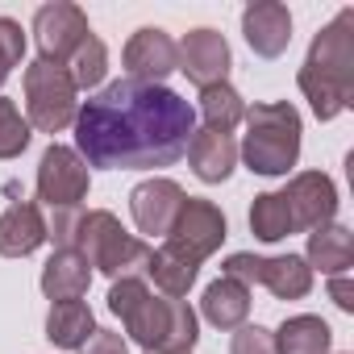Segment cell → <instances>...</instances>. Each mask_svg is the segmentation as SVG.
Wrapping results in <instances>:
<instances>
[{
  "mask_svg": "<svg viewBox=\"0 0 354 354\" xmlns=\"http://www.w3.org/2000/svg\"><path fill=\"white\" fill-rule=\"evenodd\" d=\"M192 104L167 84L113 80L75 113V154L104 171H158L188 154Z\"/></svg>",
  "mask_w": 354,
  "mask_h": 354,
  "instance_id": "obj_1",
  "label": "cell"
},
{
  "mask_svg": "<svg viewBox=\"0 0 354 354\" xmlns=\"http://www.w3.org/2000/svg\"><path fill=\"white\" fill-rule=\"evenodd\" d=\"M109 308L146 354H188L196 346V313L188 300L154 296L142 275H121L109 288Z\"/></svg>",
  "mask_w": 354,
  "mask_h": 354,
  "instance_id": "obj_2",
  "label": "cell"
},
{
  "mask_svg": "<svg viewBox=\"0 0 354 354\" xmlns=\"http://www.w3.org/2000/svg\"><path fill=\"white\" fill-rule=\"evenodd\" d=\"M46 238H55L59 250H75L88 259V267L121 279V275H133L138 267L146 271V259H150V246L138 242L133 234L121 230V221L109 213V209H92V213H80V209H67V213H55L50 225H46Z\"/></svg>",
  "mask_w": 354,
  "mask_h": 354,
  "instance_id": "obj_3",
  "label": "cell"
},
{
  "mask_svg": "<svg viewBox=\"0 0 354 354\" xmlns=\"http://www.w3.org/2000/svg\"><path fill=\"white\" fill-rule=\"evenodd\" d=\"M300 92L321 121H333L354 100V9H342L308 46L300 67Z\"/></svg>",
  "mask_w": 354,
  "mask_h": 354,
  "instance_id": "obj_4",
  "label": "cell"
},
{
  "mask_svg": "<svg viewBox=\"0 0 354 354\" xmlns=\"http://www.w3.org/2000/svg\"><path fill=\"white\" fill-rule=\"evenodd\" d=\"M242 121H246V142H242L246 167L259 175H288V167H296L300 158V113L288 100H271L246 109Z\"/></svg>",
  "mask_w": 354,
  "mask_h": 354,
  "instance_id": "obj_5",
  "label": "cell"
},
{
  "mask_svg": "<svg viewBox=\"0 0 354 354\" xmlns=\"http://www.w3.org/2000/svg\"><path fill=\"white\" fill-rule=\"evenodd\" d=\"M80 113L75 84L63 63H30L26 67V121L42 133H63Z\"/></svg>",
  "mask_w": 354,
  "mask_h": 354,
  "instance_id": "obj_6",
  "label": "cell"
},
{
  "mask_svg": "<svg viewBox=\"0 0 354 354\" xmlns=\"http://www.w3.org/2000/svg\"><path fill=\"white\" fill-rule=\"evenodd\" d=\"M225 279H238L242 288L263 283L275 300H304L313 292V267L300 254H275V259H259V254H230L221 267Z\"/></svg>",
  "mask_w": 354,
  "mask_h": 354,
  "instance_id": "obj_7",
  "label": "cell"
},
{
  "mask_svg": "<svg viewBox=\"0 0 354 354\" xmlns=\"http://www.w3.org/2000/svg\"><path fill=\"white\" fill-rule=\"evenodd\" d=\"M88 162L71 150V146H50L38 162V201L55 213L80 209V201H88Z\"/></svg>",
  "mask_w": 354,
  "mask_h": 354,
  "instance_id": "obj_8",
  "label": "cell"
},
{
  "mask_svg": "<svg viewBox=\"0 0 354 354\" xmlns=\"http://www.w3.org/2000/svg\"><path fill=\"white\" fill-rule=\"evenodd\" d=\"M225 242V217L213 201H196L188 196L180 217H175L171 234H167V246H175L180 254H188L192 263H205L209 254H217Z\"/></svg>",
  "mask_w": 354,
  "mask_h": 354,
  "instance_id": "obj_9",
  "label": "cell"
},
{
  "mask_svg": "<svg viewBox=\"0 0 354 354\" xmlns=\"http://www.w3.org/2000/svg\"><path fill=\"white\" fill-rule=\"evenodd\" d=\"M88 17H84V9H75V5H42L38 13H34V38H38V50H42V59L46 63H63L67 67V59L88 42Z\"/></svg>",
  "mask_w": 354,
  "mask_h": 354,
  "instance_id": "obj_10",
  "label": "cell"
},
{
  "mask_svg": "<svg viewBox=\"0 0 354 354\" xmlns=\"http://www.w3.org/2000/svg\"><path fill=\"white\" fill-rule=\"evenodd\" d=\"M288 213H292V230H321L333 221L337 213V188L325 171H304L279 192Z\"/></svg>",
  "mask_w": 354,
  "mask_h": 354,
  "instance_id": "obj_11",
  "label": "cell"
},
{
  "mask_svg": "<svg viewBox=\"0 0 354 354\" xmlns=\"http://www.w3.org/2000/svg\"><path fill=\"white\" fill-rule=\"evenodd\" d=\"M184 201H188V196H184L180 184L154 175V180H146V184H138V188L129 192L133 225H138L142 234H150V238H167L171 225H175V217H180V209H184Z\"/></svg>",
  "mask_w": 354,
  "mask_h": 354,
  "instance_id": "obj_12",
  "label": "cell"
},
{
  "mask_svg": "<svg viewBox=\"0 0 354 354\" xmlns=\"http://www.w3.org/2000/svg\"><path fill=\"white\" fill-rule=\"evenodd\" d=\"M125 71L129 80H142V84H162L171 71H180V50H175L171 34L158 26L138 30L125 42Z\"/></svg>",
  "mask_w": 354,
  "mask_h": 354,
  "instance_id": "obj_13",
  "label": "cell"
},
{
  "mask_svg": "<svg viewBox=\"0 0 354 354\" xmlns=\"http://www.w3.org/2000/svg\"><path fill=\"white\" fill-rule=\"evenodd\" d=\"M175 50H180V71L201 92L213 88V84H225V75H230V42L217 30H192Z\"/></svg>",
  "mask_w": 354,
  "mask_h": 354,
  "instance_id": "obj_14",
  "label": "cell"
},
{
  "mask_svg": "<svg viewBox=\"0 0 354 354\" xmlns=\"http://www.w3.org/2000/svg\"><path fill=\"white\" fill-rule=\"evenodd\" d=\"M242 34L259 59H279L292 42V13L279 0H259L242 13Z\"/></svg>",
  "mask_w": 354,
  "mask_h": 354,
  "instance_id": "obj_15",
  "label": "cell"
},
{
  "mask_svg": "<svg viewBox=\"0 0 354 354\" xmlns=\"http://www.w3.org/2000/svg\"><path fill=\"white\" fill-rule=\"evenodd\" d=\"M188 162H192V171H196V180H205V184H221V180H230V171H234V162H238V142H234V133H221V129H196L192 133V142H188Z\"/></svg>",
  "mask_w": 354,
  "mask_h": 354,
  "instance_id": "obj_16",
  "label": "cell"
},
{
  "mask_svg": "<svg viewBox=\"0 0 354 354\" xmlns=\"http://www.w3.org/2000/svg\"><path fill=\"white\" fill-rule=\"evenodd\" d=\"M46 242V221L34 201H17L0 217V254L5 259H26Z\"/></svg>",
  "mask_w": 354,
  "mask_h": 354,
  "instance_id": "obj_17",
  "label": "cell"
},
{
  "mask_svg": "<svg viewBox=\"0 0 354 354\" xmlns=\"http://www.w3.org/2000/svg\"><path fill=\"white\" fill-rule=\"evenodd\" d=\"M308 267H317L321 275H346L350 271V263H354V234L346 230V225H321V230H313L308 234V259H304Z\"/></svg>",
  "mask_w": 354,
  "mask_h": 354,
  "instance_id": "obj_18",
  "label": "cell"
},
{
  "mask_svg": "<svg viewBox=\"0 0 354 354\" xmlns=\"http://www.w3.org/2000/svg\"><path fill=\"white\" fill-rule=\"evenodd\" d=\"M92 283V267L84 254L75 250H55L50 263L42 267V292L59 304V300H80Z\"/></svg>",
  "mask_w": 354,
  "mask_h": 354,
  "instance_id": "obj_19",
  "label": "cell"
},
{
  "mask_svg": "<svg viewBox=\"0 0 354 354\" xmlns=\"http://www.w3.org/2000/svg\"><path fill=\"white\" fill-rule=\"evenodd\" d=\"M196 271H201V263H192L188 254H180L175 246H167V242L158 250H150V259H146V275L171 300H184L188 296V288L196 283Z\"/></svg>",
  "mask_w": 354,
  "mask_h": 354,
  "instance_id": "obj_20",
  "label": "cell"
},
{
  "mask_svg": "<svg viewBox=\"0 0 354 354\" xmlns=\"http://www.w3.org/2000/svg\"><path fill=\"white\" fill-rule=\"evenodd\" d=\"M201 308H205V321L209 325H217V329H242V321L250 317V288H242L238 279H225L221 275L217 283L205 288Z\"/></svg>",
  "mask_w": 354,
  "mask_h": 354,
  "instance_id": "obj_21",
  "label": "cell"
},
{
  "mask_svg": "<svg viewBox=\"0 0 354 354\" xmlns=\"http://www.w3.org/2000/svg\"><path fill=\"white\" fill-rule=\"evenodd\" d=\"M271 342H275V354H329L333 333H329V325L321 317L300 313V317H288L271 333Z\"/></svg>",
  "mask_w": 354,
  "mask_h": 354,
  "instance_id": "obj_22",
  "label": "cell"
},
{
  "mask_svg": "<svg viewBox=\"0 0 354 354\" xmlns=\"http://www.w3.org/2000/svg\"><path fill=\"white\" fill-rule=\"evenodd\" d=\"M96 333V321H92V308L84 300H59L50 304V317H46V337L63 350H80L88 337Z\"/></svg>",
  "mask_w": 354,
  "mask_h": 354,
  "instance_id": "obj_23",
  "label": "cell"
},
{
  "mask_svg": "<svg viewBox=\"0 0 354 354\" xmlns=\"http://www.w3.org/2000/svg\"><path fill=\"white\" fill-rule=\"evenodd\" d=\"M250 234H254L259 242H279V238L296 234V230H292V213H288V205H283L279 192L254 196V205H250Z\"/></svg>",
  "mask_w": 354,
  "mask_h": 354,
  "instance_id": "obj_24",
  "label": "cell"
},
{
  "mask_svg": "<svg viewBox=\"0 0 354 354\" xmlns=\"http://www.w3.org/2000/svg\"><path fill=\"white\" fill-rule=\"evenodd\" d=\"M201 117H205L209 129L230 133V129L246 117V104H242V96H238L230 84H213V88L201 92Z\"/></svg>",
  "mask_w": 354,
  "mask_h": 354,
  "instance_id": "obj_25",
  "label": "cell"
},
{
  "mask_svg": "<svg viewBox=\"0 0 354 354\" xmlns=\"http://www.w3.org/2000/svg\"><path fill=\"white\" fill-rule=\"evenodd\" d=\"M104 71H109V50H104L100 38L88 34V42L67 59V75H71V84H75V92H80V88H96V84L104 80Z\"/></svg>",
  "mask_w": 354,
  "mask_h": 354,
  "instance_id": "obj_26",
  "label": "cell"
},
{
  "mask_svg": "<svg viewBox=\"0 0 354 354\" xmlns=\"http://www.w3.org/2000/svg\"><path fill=\"white\" fill-rule=\"evenodd\" d=\"M26 146H30V121L9 96H0V158H17Z\"/></svg>",
  "mask_w": 354,
  "mask_h": 354,
  "instance_id": "obj_27",
  "label": "cell"
},
{
  "mask_svg": "<svg viewBox=\"0 0 354 354\" xmlns=\"http://www.w3.org/2000/svg\"><path fill=\"white\" fill-rule=\"evenodd\" d=\"M21 55H26V34H21V26L9 21V17H0V88H5L9 71L21 63Z\"/></svg>",
  "mask_w": 354,
  "mask_h": 354,
  "instance_id": "obj_28",
  "label": "cell"
},
{
  "mask_svg": "<svg viewBox=\"0 0 354 354\" xmlns=\"http://www.w3.org/2000/svg\"><path fill=\"white\" fill-rule=\"evenodd\" d=\"M230 354H275V342H271L267 329L242 325V329L234 333V342H230Z\"/></svg>",
  "mask_w": 354,
  "mask_h": 354,
  "instance_id": "obj_29",
  "label": "cell"
},
{
  "mask_svg": "<svg viewBox=\"0 0 354 354\" xmlns=\"http://www.w3.org/2000/svg\"><path fill=\"white\" fill-rule=\"evenodd\" d=\"M80 354H129V346H125L121 333H113V329H96V333L80 346Z\"/></svg>",
  "mask_w": 354,
  "mask_h": 354,
  "instance_id": "obj_30",
  "label": "cell"
},
{
  "mask_svg": "<svg viewBox=\"0 0 354 354\" xmlns=\"http://www.w3.org/2000/svg\"><path fill=\"white\" fill-rule=\"evenodd\" d=\"M329 296H333V304H337L342 313H354V288H350L346 275H333V279H329Z\"/></svg>",
  "mask_w": 354,
  "mask_h": 354,
  "instance_id": "obj_31",
  "label": "cell"
}]
</instances>
